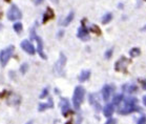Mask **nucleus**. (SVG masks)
Wrapping results in <instances>:
<instances>
[{
	"label": "nucleus",
	"mask_w": 146,
	"mask_h": 124,
	"mask_svg": "<svg viewBox=\"0 0 146 124\" xmlns=\"http://www.w3.org/2000/svg\"><path fill=\"white\" fill-rule=\"evenodd\" d=\"M33 1H34V2H35V3H36V4H39L40 2L42 1V0H33Z\"/></svg>",
	"instance_id": "30"
},
{
	"label": "nucleus",
	"mask_w": 146,
	"mask_h": 124,
	"mask_svg": "<svg viewBox=\"0 0 146 124\" xmlns=\"http://www.w3.org/2000/svg\"><path fill=\"white\" fill-rule=\"evenodd\" d=\"M123 100V96L122 95H116L113 99V103L116 104V105H119L121 103V101Z\"/></svg>",
	"instance_id": "20"
},
{
	"label": "nucleus",
	"mask_w": 146,
	"mask_h": 124,
	"mask_svg": "<svg viewBox=\"0 0 146 124\" xmlns=\"http://www.w3.org/2000/svg\"><path fill=\"white\" fill-rule=\"evenodd\" d=\"M7 1H10V0H7Z\"/></svg>",
	"instance_id": "35"
},
{
	"label": "nucleus",
	"mask_w": 146,
	"mask_h": 124,
	"mask_svg": "<svg viewBox=\"0 0 146 124\" xmlns=\"http://www.w3.org/2000/svg\"><path fill=\"white\" fill-rule=\"evenodd\" d=\"M27 63H24L23 65H22V66H21V68H20V70H21V72H22V73H25V72H27Z\"/></svg>",
	"instance_id": "26"
},
{
	"label": "nucleus",
	"mask_w": 146,
	"mask_h": 124,
	"mask_svg": "<svg viewBox=\"0 0 146 124\" xmlns=\"http://www.w3.org/2000/svg\"><path fill=\"white\" fill-rule=\"evenodd\" d=\"M74 15H75V14H74V12H70V13L66 16V18H65V19L61 22V24H62L63 27H66V25H68V24L72 22V20L74 19Z\"/></svg>",
	"instance_id": "18"
},
{
	"label": "nucleus",
	"mask_w": 146,
	"mask_h": 124,
	"mask_svg": "<svg viewBox=\"0 0 146 124\" xmlns=\"http://www.w3.org/2000/svg\"><path fill=\"white\" fill-rule=\"evenodd\" d=\"M141 84H142V87L144 90H146V80H143L141 81Z\"/></svg>",
	"instance_id": "29"
},
{
	"label": "nucleus",
	"mask_w": 146,
	"mask_h": 124,
	"mask_svg": "<svg viewBox=\"0 0 146 124\" xmlns=\"http://www.w3.org/2000/svg\"><path fill=\"white\" fill-rule=\"evenodd\" d=\"M113 88L110 85H104L102 88V97H103V100L107 101L108 99L110 98L111 96V93H113Z\"/></svg>",
	"instance_id": "11"
},
{
	"label": "nucleus",
	"mask_w": 146,
	"mask_h": 124,
	"mask_svg": "<svg viewBox=\"0 0 146 124\" xmlns=\"http://www.w3.org/2000/svg\"><path fill=\"white\" fill-rule=\"evenodd\" d=\"M84 96H85V90L83 88V86H77L75 88V92H74V96H73V104L75 108L78 109L80 107L81 103L83 102V99H84Z\"/></svg>",
	"instance_id": "2"
},
{
	"label": "nucleus",
	"mask_w": 146,
	"mask_h": 124,
	"mask_svg": "<svg viewBox=\"0 0 146 124\" xmlns=\"http://www.w3.org/2000/svg\"><path fill=\"white\" fill-rule=\"evenodd\" d=\"M50 1H53V2H55V3H57V2H58V0H50Z\"/></svg>",
	"instance_id": "32"
},
{
	"label": "nucleus",
	"mask_w": 146,
	"mask_h": 124,
	"mask_svg": "<svg viewBox=\"0 0 146 124\" xmlns=\"http://www.w3.org/2000/svg\"><path fill=\"white\" fill-rule=\"evenodd\" d=\"M90 31H93L94 33H97L98 35L101 34V31L99 30V27H97V25H92V27H90Z\"/></svg>",
	"instance_id": "23"
},
{
	"label": "nucleus",
	"mask_w": 146,
	"mask_h": 124,
	"mask_svg": "<svg viewBox=\"0 0 146 124\" xmlns=\"http://www.w3.org/2000/svg\"><path fill=\"white\" fill-rule=\"evenodd\" d=\"M47 93H48V88H44L43 92H42V94L40 95V98H44V97H46Z\"/></svg>",
	"instance_id": "25"
},
{
	"label": "nucleus",
	"mask_w": 146,
	"mask_h": 124,
	"mask_svg": "<svg viewBox=\"0 0 146 124\" xmlns=\"http://www.w3.org/2000/svg\"><path fill=\"white\" fill-rule=\"evenodd\" d=\"M60 104H61L62 115H63V116H67V114L70 111V105L68 100L65 99V98H63V99H61V101H60Z\"/></svg>",
	"instance_id": "10"
},
{
	"label": "nucleus",
	"mask_w": 146,
	"mask_h": 124,
	"mask_svg": "<svg viewBox=\"0 0 146 124\" xmlns=\"http://www.w3.org/2000/svg\"><path fill=\"white\" fill-rule=\"evenodd\" d=\"M14 50H15V47L14 45H10V46H7V48H4L0 52V63L2 66H5L7 63L9 62L12 56L14 54Z\"/></svg>",
	"instance_id": "3"
},
{
	"label": "nucleus",
	"mask_w": 146,
	"mask_h": 124,
	"mask_svg": "<svg viewBox=\"0 0 146 124\" xmlns=\"http://www.w3.org/2000/svg\"><path fill=\"white\" fill-rule=\"evenodd\" d=\"M129 62H130L129 59H127V58H125V57H122L121 59H119V60L116 62L115 68H116V70H118V72H125L127 68V65L129 64Z\"/></svg>",
	"instance_id": "7"
},
{
	"label": "nucleus",
	"mask_w": 146,
	"mask_h": 124,
	"mask_svg": "<svg viewBox=\"0 0 146 124\" xmlns=\"http://www.w3.org/2000/svg\"><path fill=\"white\" fill-rule=\"evenodd\" d=\"M7 19H9V20L15 21V20H19L20 18L22 17V13H21V11L18 9L17 5L12 4L11 7L9 9V11H7Z\"/></svg>",
	"instance_id": "4"
},
{
	"label": "nucleus",
	"mask_w": 146,
	"mask_h": 124,
	"mask_svg": "<svg viewBox=\"0 0 146 124\" xmlns=\"http://www.w3.org/2000/svg\"><path fill=\"white\" fill-rule=\"evenodd\" d=\"M27 124H33V122H32V121H30V122H27Z\"/></svg>",
	"instance_id": "33"
},
{
	"label": "nucleus",
	"mask_w": 146,
	"mask_h": 124,
	"mask_svg": "<svg viewBox=\"0 0 146 124\" xmlns=\"http://www.w3.org/2000/svg\"><path fill=\"white\" fill-rule=\"evenodd\" d=\"M111 53H113V48L111 50H107L106 52V54H105V57L108 59V58H110V56H111Z\"/></svg>",
	"instance_id": "27"
},
{
	"label": "nucleus",
	"mask_w": 146,
	"mask_h": 124,
	"mask_svg": "<svg viewBox=\"0 0 146 124\" xmlns=\"http://www.w3.org/2000/svg\"><path fill=\"white\" fill-rule=\"evenodd\" d=\"M14 31H15L16 33H21V32H22V24L20 23V22L15 23L14 24Z\"/></svg>",
	"instance_id": "21"
},
{
	"label": "nucleus",
	"mask_w": 146,
	"mask_h": 124,
	"mask_svg": "<svg viewBox=\"0 0 146 124\" xmlns=\"http://www.w3.org/2000/svg\"><path fill=\"white\" fill-rule=\"evenodd\" d=\"M90 102L92 104V106H93L97 111H99L101 109V105H100V102L98 101V98L95 96V95H90Z\"/></svg>",
	"instance_id": "12"
},
{
	"label": "nucleus",
	"mask_w": 146,
	"mask_h": 124,
	"mask_svg": "<svg viewBox=\"0 0 146 124\" xmlns=\"http://www.w3.org/2000/svg\"><path fill=\"white\" fill-rule=\"evenodd\" d=\"M65 62H66V57L64 56V54H60L59 56V59H58V61L56 62V64H55V72H56L58 75H61L62 74V72H63L64 70V65H65Z\"/></svg>",
	"instance_id": "6"
},
{
	"label": "nucleus",
	"mask_w": 146,
	"mask_h": 124,
	"mask_svg": "<svg viewBox=\"0 0 146 124\" xmlns=\"http://www.w3.org/2000/svg\"><path fill=\"white\" fill-rule=\"evenodd\" d=\"M120 104H121V106L119 107V113L121 115H128L130 113H133V111L139 109L138 108V100L136 98H126Z\"/></svg>",
	"instance_id": "1"
},
{
	"label": "nucleus",
	"mask_w": 146,
	"mask_h": 124,
	"mask_svg": "<svg viewBox=\"0 0 146 124\" xmlns=\"http://www.w3.org/2000/svg\"><path fill=\"white\" fill-rule=\"evenodd\" d=\"M54 106V103H53V100H52V98L48 99V102L47 103H40L39 104V109L40 111H43L45 109H48V108H52Z\"/></svg>",
	"instance_id": "15"
},
{
	"label": "nucleus",
	"mask_w": 146,
	"mask_h": 124,
	"mask_svg": "<svg viewBox=\"0 0 146 124\" xmlns=\"http://www.w3.org/2000/svg\"><path fill=\"white\" fill-rule=\"evenodd\" d=\"M31 36H32V38H33L34 40L37 42V52L39 53V55L41 56V58L45 59L46 56H45L44 53H43V42H42V40H41V38H40L36 33H35V30H34V29L32 30V32H31Z\"/></svg>",
	"instance_id": "5"
},
{
	"label": "nucleus",
	"mask_w": 146,
	"mask_h": 124,
	"mask_svg": "<svg viewBox=\"0 0 146 124\" xmlns=\"http://www.w3.org/2000/svg\"><path fill=\"white\" fill-rule=\"evenodd\" d=\"M65 124H72V122H70V121H68V122H67V123H65Z\"/></svg>",
	"instance_id": "34"
},
{
	"label": "nucleus",
	"mask_w": 146,
	"mask_h": 124,
	"mask_svg": "<svg viewBox=\"0 0 146 124\" xmlns=\"http://www.w3.org/2000/svg\"><path fill=\"white\" fill-rule=\"evenodd\" d=\"M54 16H55L54 11L52 10L50 7H47L46 12H45V14H44V16H43V20H42V22H43V23H46L47 21H50V19H53Z\"/></svg>",
	"instance_id": "14"
},
{
	"label": "nucleus",
	"mask_w": 146,
	"mask_h": 124,
	"mask_svg": "<svg viewBox=\"0 0 146 124\" xmlns=\"http://www.w3.org/2000/svg\"><path fill=\"white\" fill-rule=\"evenodd\" d=\"M90 77V70H82L81 74L79 75V81L80 82H85L88 80Z\"/></svg>",
	"instance_id": "16"
},
{
	"label": "nucleus",
	"mask_w": 146,
	"mask_h": 124,
	"mask_svg": "<svg viewBox=\"0 0 146 124\" xmlns=\"http://www.w3.org/2000/svg\"><path fill=\"white\" fill-rule=\"evenodd\" d=\"M77 36L78 38H80L81 40L83 41H87L90 40V36H88V32H87L86 27H84V22L82 21V25L78 29V32H77Z\"/></svg>",
	"instance_id": "9"
},
{
	"label": "nucleus",
	"mask_w": 146,
	"mask_h": 124,
	"mask_svg": "<svg viewBox=\"0 0 146 124\" xmlns=\"http://www.w3.org/2000/svg\"><path fill=\"white\" fill-rule=\"evenodd\" d=\"M105 124H117V121L115 119H110Z\"/></svg>",
	"instance_id": "28"
},
{
	"label": "nucleus",
	"mask_w": 146,
	"mask_h": 124,
	"mask_svg": "<svg viewBox=\"0 0 146 124\" xmlns=\"http://www.w3.org/2000/svg\"><path fill=\"white\" fill-rule=\"evenodd\" d=\"M20 46H21V48H22L24 52H27V54L34 55L36 53L35 46H34L33 44H32V42H30L29 40H23L21 42V44H20Z\"/></svg>",
	"instance_id": "8"
},
{
	"label": "nucleus",
	"mask_w": 146,
	"mask_h": 124,
	"mask_svg": "<svg viewBox=\"0 0 146 124\" xmlns=\"http://www.w3.org/2000/svg\"><path fill=\"white\" fill-rule=\"evenodd\" d=\"M137 124H146V117L145 116H142V117L140 118L139 120H138V123Z\"/></svg>",
	"instance_id": "24"
},
{
	"label": "nucleus",
	"mask_w": 146,
	"mask_h": 124,
	"mask_svg": "<svg viewBox=\"0 0 146 124\" xmlns=\"http://www.w3.org/2000/svg\"><path fill=\"white\" fill-rule=\"evenodd\" d=\"M123 91L127 93V94H133V93H135L137 91V86L133 85V84H126V85L123 86Z\"/></svg>",
	"instance_id": "17"
},
{
	"label": "nucleus",
	"mask_w": 146,
	"mask_h": 124,
	"mask_svg": "<svg viewBox=\"0 0 146 124\" xmlns=\"http://www.w3.org/2000/svg\"><path fill=\"white\" fill-rule=\"evenodd\" d=\"M111 19H113V15H111L110 13L106 14V15H104V16L102 17V23L103 24L108 23V22H110Z\"/></svg>",
	"instance_id": "19"
},
{
	"label": "nucleus",
	"mask_w": 146,
	"mask_h": 124,
	"mask_svg": "<svg viewBox=\"0 0 146 124\" xmlns=\"http://www.w3.org/2000/svg\"><path fill=\"white\" fill-rule=\"evenodd\" d=\"M140 48H138V47H135V48H133V50H130L129 54L131 57H136V56H138V55H140Z\"/></svg>",
	"instance_id": "22"
},
{
	"label": "nucleus",
	"mask_w": 146,
	"mask_h": 124,
	"mask_svg": "<svg viewBox=\"0 0 146 124\" xmlns=\"http://www.w3.org/2000/svg\"><path fill=\"white\" fill-rule=\"evenodd\" d=\"M143 103L146 105V96H144V97H143Z\"/></svg>",
	"instance_id": "31"
},
{
	"label": "nucleus",
	"mask_w": 146,
	"mask_h": 124,
	"mask_svg": "<svg viewBox=\"0 0 146 124\" xmlns=\"http://www.w3.org/2000/svg\"><path fill=\"white\" fill-rule=\"evenodd\" d=\"M113 103H110V104H106L104 108H103V115L105 116V117L110 118V116H113Z\"/></svg>",
	"instance_id": "13"
}]
</instances>
